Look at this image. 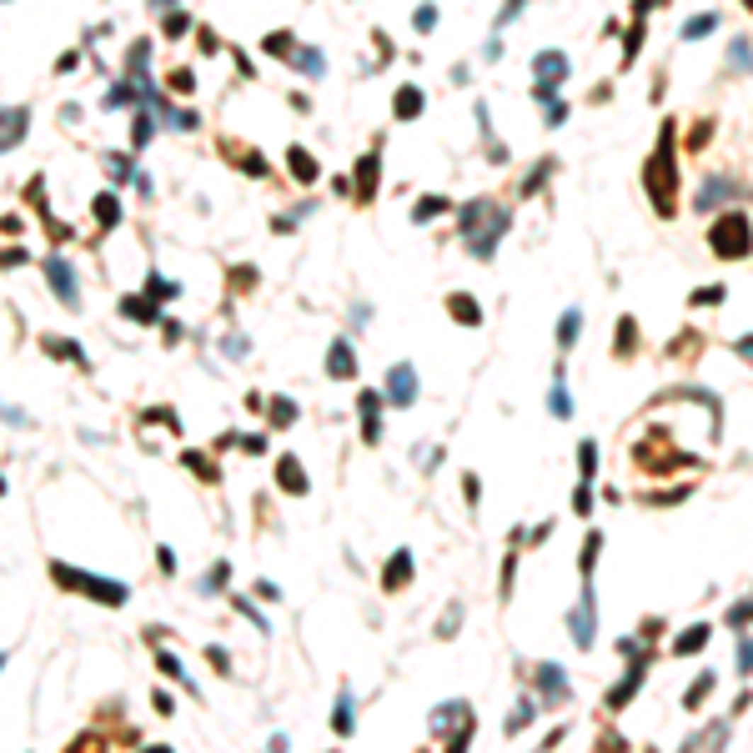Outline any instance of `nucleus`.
Wrapping results in <instances>:
<instances>
[{
  "instance_id": "f257e3e1",
  "label": "nucleus",
  "mask_w": 753,
  "mask_h": 753,
  "mask_svg": "<svg viewBox=\"0 0 753 753\" xmlns=\"http://www.w3.org/2000/svg\"><path fill=\"white\" fill-rule=\"evenodd\" d=\"M50 572H55V583H81V593H91V598L126 603V588H121V583H111V577H91V572H76V567H61V562H55Z\"/></svg>"
},
{
  "instance_id": "f03ea898",
  "label": "nucleus",
  "mask_w": 753,
  "mask_h": 753,
  "mask_svg": "<svg viewBox=\"0 0 753 753\" xmlns=\"http://www.w3.org/2000/svg\"><path fill=\"white\" fill-rule=\"evenodd\" d=\"M387 397L397 402V407H407V402L417 397V377H412V367H407V362L387 372Z\"/></svg>"
},
{
  "instance_id": "7ed1b4c3",
  "label": "nucleus",
  "mask_w": 753,
  "mask_h": 753,
  "mask_svg": "<svg viewBox=\"0 0 753 753\" xmlns=\"http://www.w3.org/2000/svg\"><path fill=\"white\" fill-rule=\"evenodd\" d=\"M572 643H583V648L593 643V593L588 588H583V603L572 608Z\"/></svg>"
},
{
  "instance_id": "20e7f679",
  "label": "nucleus",
  "mask_w": 753,
  "mask_h": 753,
  "mask_svg": "<svg viewBox=\"0 0 753 753\" xmlns=\"http://www.w3.org/2000/svg\"><path fill=\"white\" fill-rule=\"evenodd\" d=\"M538 693H543V703L567 698V678H562V668H557V663H543V673H538Z\"/></svg>"
},
{
  "instance_id": "39448f33",
  "label": "nucleus",
  "mask_w": 753,
  "mask_h": 753,
  "mask_svg": "<svg viewBox=\"0 0 753 753\" xmlns=\"http://www.w3.org/2000/svg\"><path fill=\"white\" fill-rule=\"evenodd\" d=\"M45 276H50V286H55V292H61V302H66V307H76V276H71V266H66L61 256H55V261L45 266Z\"/></svg>"
},
{
  "instance_id": "423d86ee",
  "label": "nucleus",
  "mask_w": 753,
  "mask_h": 753,
  "mask_svg": "<svg viewBox=\"0 0 753 753\" xmlns=\"http://www.w3.org/2000/svg\"><path fill=\"white\" fill-rule=\"evenodd\" d=\"M562 71H567V55H562V50H548V55H538V81H543V76H548V81H557Z\"/></svg>"
},
{
  "instance_id": "0eeeda50",
  "label": "nucleus",
  "mask_w": 753,
  "mask_h": 753,
  "mask_svg": "<svg viewBox=\"0 0 753 753\" xmlns=\"http://www.w3.org/2000/svg\"><path fill=\"white\" fill-rule=\"evenodd\" d=\"M327 372H332V377H352V352H346V341H336V346H332Z\"/></svg>"
},
{
  "instance_id": "6e6552de",
  "label": "nucleus",
  "mask_w": 753,
  "mask_h": 753,
  "mask_svg": "<svg viewBox=\"0 0 753 753\" xmlns=\"http://www.w3.org/2000/svg\"><path fill=\"white\" fill-rule=\"evenodd\" d=\"M422 111V91L417 86H402L397 91V115H417Z\"/></svg>"
},
{
  "instance_id": "1a4fd4ad",
  "label": "nucleus",
  "mask_w": 753,
  "mask_h": 753,
  "mask_svg": "<svg viewBox=\"0 0 753 753\" xmlns=\"http://www.w3.org/2000/svg\"><path fill=\"white\" fill-rule=\"evenodd\" d=\"M577 327H583V312H577V307H572V312L562 317V327H557V341H562V352H567V346L577 341Z\"/></svg>"
},
{
  "instance_id": "9d476101",
  "label": "nucleus",
  "mask_w": 753,
  "mask_h": 753,
  "mask_svg": "<svg viewBox=\"0 0 753 753\" xmlns=\"http://www.w3.org/2000/svg\"><path fill=\"white\" fill-rule=\"evenodd\" d=\"M738 186H728V181H708V191H698V206H718V201H728Z\"/></svg>"
},
{
  "instance_id": "9b49d317",
  "label": "nucleus",
  "mask_w": 753,
  "mask_h": 753,
  "mask_svg": "<svg viewBox=\"0 0 753 753\" xmlns=\"http://www.w3.org/2000/svg\"><path fill=\"white\" fill-rule=\"evenodd\" d=\"M332 728H336V733H352V698H346V693H341V698H336V713H332Z\"/></svg>"
},
{
  "instance_id": "f8f14e48",
  "label": "nucleus",
  "mask_w": 753,
  "mask_h": 753,
  "mask_svg": "<svg viewBox=\"0 0 753 753\" xmlns=\"http://www.w3.org/2000/svg\"><path fill=\"white\" fill-rule=\"evenodd\" d=\"M713 26H718V16H693V21L683 26V40H698V35H708Z\"/></svg>"
},
{
  "instance_id": "ddd939ff",
  "label": "nucleus",
  "mask_w": 753,
  "mask_h": 753,
  "mask_svg": "<svg viewBox=\"0 0 753 753\" xmlns=\"http://www.w3.org/2000/svg\"><path fill=\"white\" fill-rule=\"evenodd\" d=\"M362 412H367V442H377V397L372 392L362 397Z\"/></svg>"
},
{
  "instance_id": "4468645a",
  "label": "nucleus",
  "mask_w": 753,
  "mask_h": 753,
  "mask_svg": "<svg viewBox=\"0 0 753 753\" xmlns=\"http://www.w3.org/2000/svg\"><path fill=\"white\" fill-rule=\"evenodd\" d=\"M281 482L292 487V492H302V487H307V477L297 472V462H281Z\"/></svg>"
},
{
  "instance_id": "2eb2a0df",
  "label": "nucleus",
  "mask_w": 753,
  "mask_h": 753,
  "mask_svg": "<svg viewBox=\"0 0 753 753\" xmlns=\"http://www.w3.org/2000/svg\"><path fill=\"white\" fill-rule=\"evenodd\" d=\"M577 462H583V477H593V472H598V468H593V462H598V447L583 442V447H577Z\"/></svg>"
},
{
  "instance_id": "dca6fc26",
  "label": "nucleus",
  "mask_w": 753,
  "mask_h": 753,
  "mask_svg": "<svg viewBox=\"0 0 753 753\" xmlns=\"http://www.w3.org/2000/svg\"><path fill=\"white\" fill-rule=\"evenodd\" d=\"M703 638H708V628H693V633H683V638H678V653H693Z\"/></svg>"
},
{
  "instance_id": "f3484780",
  "label": "nucleus",
  "mask_w": 753,
  "mask_h": 753,
  "mask_svg": "<svg viewBox=\"0 0 753 753\" xmlns=\"http://www.w3.org/2000/svg\"><path fill=\"white\" fill-rule=\"evenodd\" d=\"M121 307H126V317H141V322H151V302H141V297H126Z\"/></svg>"
},
{
  "instance_id": "a211bd4d",
  "label": "nucleus",
  "mask_w": 753,
  "mask_h": 753,
  "mask_svg": "<svg viewBox=\"0 0 753 753\" xmlns=\"http://www.w3.org/2000/svg\"><path fill=\"white\" fill-rule=\"evenodd\" d=\"M708 688H713V673H703L698 683H693V688H688V703H698V698H703V693H708Z\"/></svg>"
},
{
  "instance_id": "6ab92c4d",
  "label": "nucleus",
  "mask_w": 753,
  "mask_h": 753,
  "mask_svg": "<svg viewBox=\"0 0 753 753\" xmlns=\"http://www.w3.org/2000/svg\"><path fill=\"white\" fill-rule=\"evenodd\" d=\"M452 312H457V317H468V322H477V312H472V302H468V297H452Z\"/></svg>"
},
{
  "instance_id": "aec40b11",
  "label": "nucleus",
  "mask_w": 753,
  "mask_h": 753,
  "mask_svg": "<svg viewBox=\"0 0 753 753\" xmlns=\"http://www.w3.org/2000/svg\"><path fill=\"white\" fill-rule=\"evenodd\" d=\"M567 407H572L567 392H562V387H553V412H557V417H567Z\"/></svg>"
},
{
  "instance_id": "412c9836",
  "label": "nucleus",
  "mask_w": 753,
  "mask_h": 753,
  "mask_svg": "<svg viewBox=\"0 0 753 753\" xmlns=\"http://www.w3.org/2000/svg\"><path fill=\"white\" fill-rule=\"evenodd\" d=\"M96 216H106V221H115V201H111V196H96Z\"/></svg>"
},
{
  "instance_id": "4be33fe9",
  "label": "nucleus",
  "mask_w": 753,
  "mask_h": 753,
  "mask_svg": "<svg viewBox=\"0 0 753 753\" xmlns=\"http://www.w3.org/2000/svg\"><path fill=\"white\" fill-rule=\"evenodd\" d=\"M753 668V643H738V673Z\"/></svg>"
},
{
  "instance_id": "5701e85b",
  "label": "nucleus",
  "mask_w": 753,
  "mask_h": 753,
  "mask_svg": "<svg viewBox=\"0 0 753 753\" xmlns=\"http://www.w3.org/2000/svg\"><path fill=\"white\" fill-rule=\"evenodd\" d=\"M572 507H577V512H588V507H593V492H588V487H577V492H572Z\"/></svg>"
},
{
  "instance_id": "b1692460",
  "label": "nucleus",
  "mask_w": 753,
  "mask_h": 753,
  "mask_svg": "<svg viewBox=\"0 0 753 753\" xmlns=\"http://www.w3.org/2000/svg\"><path fill=\"white\" fill-rule=\"evenodd\" d=\"M161 673H166V678H181V663L171 658V653H161Z\"/></svg>"
},
{
  "instance_id": "393cba45",
  "label": "nucleus",
  "mask_w": 753,
  "mask_h": 753,
  "mask_svg": "<svg viewBox=\"0 0 753 753\" xmlns=\"http://www.w3.org/2000/svg\"><path fill=\"white\" fill-rule=\"evenodd\" d=\"M402 577H407V557H397V562H392V572H387V583H402Z\"/></svg>"
},
{
  "instance_id": "a878e982",
  "label": "nucleus",
  "mask_w": 753,
  "mask_h": 753,
  "mask_svg": "<svg viewBox=\"0 0 753 753\" xmlns=\"http://www.w3.org/2000/svg\"><path fill=\"white\" fill-rule=\"evenodd\" d=\"M432 21H437V11H432V6H422V11H417V30H432Z\"/></svg>"
},
{
  "instance_id": "bb28decb",
  "label": "nucleus",
  "mask_w": 753,
  "mask_h": 753,
  "mask_svg": "<svg viewBox=\"0 0 753 753\" xmlns=\"http://www.w3.org/2000/svg\"><path fill=\"white\" fill-rule=\"evenodd\" d=\"M738 352H743V357L753 362V336H743V341H738Z\"/></svg>"
}]
</instances>
